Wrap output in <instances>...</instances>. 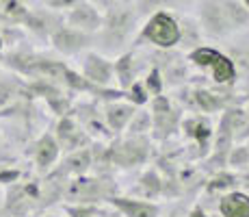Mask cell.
Instances as JSON below:
<instances>
[{
  "label": "cell",
  "mask_w": 249,
  "mask_h": 217,
  "mask_svg": "<svg viewBox=\"0 0 249 217\" xmlns=\"http://www.w3.org/2000/svg\"><path fill=\"white\" fill-rule=\"evenodd\" d=\"M139 20L141 18L132 7V2L113 4L104 9L102 26L93 35V41H98L104 52H122L130 43V39H135Z\"/></svg>",
  "instance_id": "cell-1"
},
{
  "label": "cell",
  "mask_w": 249,
  "mask_h": 217,
  "mask_svg": "<svg viewBox=\"0 0 249 217\" xmlns=\"http://www.w3.org/2000/svg\"><path fill=\"white\" fill-rule=\"evenodd\" d=\"M139 41H147L154 48H176L180 41V24L174 11H156L145 18L139 31Z\"/></svg>",
  "instance_id": "cell-2"
},
{
  "label": "cell",
  "mask_w": 249,
  "mask_h": 217,
  "mask_svg": "<svg viewBox=\"0 0 249 217\" xmlns=\"http://www.w3.org/2000/svg\"><path fill=\"white\" fill-rule=\"evenodd\" d=\"M193 7H195V20L202 28L204 37L226 39V37L234 35L221 0H195Z\"/></svg>",
  "instance_id": "cell-3"
},
{
  "label": "cell",
  "mask_w": 249,
  "mask_h": 217,
  "mask_svg": "<svg viewBox=\"0 0 249 217\" xmlns=\"http://www.w3.org/2000/svg\"><path fill=\"white\" fill-rule=\"evenodd\" d=\"M150 161V139L145 135H128L108 148V163L115 167H137Z\"/></svg>",
  "instance_id": "cell-4"
},
{
  "label": "cell",
  "mask_w": 249,
  "mask_h": 217,
  "mask_svg": "<svg viewBox=\"0 0 249 217\" xmlns=\"http://www.w3.org/2000/svg\"><path fill=\"white\" fill-rule=\"evenodd\" d=\"M152 59H154V65L159 67L165 87L176 89V87L186 85V80L191 79L186 57L176 48H156L152 52Z\"/></svg>",
  "instance_id": "cell-5"
},
{
  "label": "cell",
  "mask_w": 249,
  "mask_h": 217,
  "mask_svg": "<svg viewBox=\"0 0 249 217\" xmlns=\"http://www.w3.org/2000/svg\"><path fill=\"white\" fill-rule=\"evenodd\" d=\"M65 22L70 26L78 28L83 33H89V35H95L102 26V11H100L98 4L89 2V0H78L76 4L65 11Z\"/></svg>",
  "instance_id": "cell-6"
},
{
  "label": "cell",
  "mask_w": 249,
  "mask_h": 217,
  "mask_svg": "<svg viewBox=\"0 0 249 217\" xmlns=\"http://www.w3.org/2000/svg\"><path fill=\"white\" fill-rule=\"evenodd\" d=\"M50 43L54 50L63 52V55H78V52L87 50L91 43H93V35L78 31V28L70 26V24H65V26L61 24L50 35Z\"/></svg>",
  "instance_id": "cell-7"
},
{
  "label": "cell",
  "mask_w": 249,
  "mask_h": 217,
  "mask_svg": "<svg viewBox=\"0 0 249 217\" xmlns=\"http://www.w3.org/2000/svg\"><path fill=\"white\" fill-rule=\"evenodd\" d=\"M63 196L68 197L70 202L87 204V202H93V200H98V197L107 196V182H102L100 178H87L83 174V176L68 182V187L63 189Z\"/></svg>",
  "instance_id": "cell-8"
},
{
  "label": "cell",
  "mask_w": 249,
  "mask_h": 217,
  "mask_svg": "<svg viewBox=\"0 0 249 217\" xmlns=\"http://www.w3.org/2000/svg\"><path fill=\"white\" fill-rule=\"evenodd\" d=\"M219 128L228 130L232 135L234 143H245L249 139V109L243 107H228L221 111Z\"/></svg>",
  "instance_id": "cell-9"
},
{
  "label": "cell",
  "mask_w": 249,
  "mask_h": 217,
  "mask_svg": "<svg viewBox=\"0 0 249 217\" xmlns=\"http://www.w3.org/2000/svg\"><path fill=\"white\" fill-rule=\"evenodd\" d=\"M83 76L87 80H91L93 85L98 87H107L113 80L115 70L113 63L100 52H85L83 55Z\"/></svg>",
  "instance_id": "cell-10"
},
{
  "label": "cell",
  "mask_w": 249,
  "mask_h": 217,
  "mask_svg": "<svg viewBox=\"0 0 249 217\" xmlns=\"http://www.w3.org/2000/svg\"><path fill=\"white\" fill-rule=\"evenodd\" d=\"M230 104V96L208 87H191V111L219 113Z\"/></svg>",
  "instance_id": "cell-11"
},
{
  "label": "cell",
  "mask_w": 249,
  "mask_h": 217,
  "mask_svg": "<svg viewBox=\"0 0 249 217\" xmlns=\"http://www.w3.org/2000/svg\"><path fill=\"white\" fill-rule=\"evenodd\" d=\"M182 130L189 139H193L195 146L199 148V157L206 158V154L210 152V137H213V126H210L208 118H202V115H191V118L182 119Z\"/></svg>",
  "instance_id": "cell-12"
},
{
  "label": "cell",
  "mask_w": 249,
  "mask_h": 217,
  "mask_svg": "<svg viewBox=\"0 0 249 217\" xmlns=\"http://www.w3.org/2000/svg\"><path fill=\"white\" fill-rule=\"evenodd\" d=\"M22 24L35 35L50 39L54 28L61 26V18H56V11H52V9H28Z\"/></svg>",
  "instance_id": "cell-13"
},
{
  "label": "cell",
  "mask_w": 249,
  "mask_h": 217,
  "mask_svg": "<svg viewBox=\"0 0 249 217\" xmlns=\"http://www.w3.org/2000/svg\"><path fill=\"white\" fill-rule=\"evenodd\" d=\"M108 204H111L115 211H119L124 217H159L160 215V206L156 204V202L111 196L108 197Z\"/></svg>",
  "instance_id": "cell-14"
},
{
  "label": "cell",
  "mask_w": 249,
  "mask_h": 217,
  "mask_svg": "<svg viewBox=\"0 0 249 217\" xmlns=\"http://www.w3.org/2000/svg\"><path fill=\"white\" fill-rule=\"evenodd\" d=\"M180 124H182V118L178 109L169 107V109L152 111V130H154L156 139H169L180 128Z\"/></svg>",
  "instance_id": "cell-15"
},
{
  "label": "cell",
  "mask_w": 249,
  "mask_h": 217,
  "mask_svg": "<svg viewBox=\"0 0 249 217\" xmlns=\"http://www.w3.org/2000/svg\"><path fill=\"white\" fill-rule=\"evenodd\" d=\"M137 111V107L132 102H119V100H113L104 107V122L107 126L113 130V133H122L124 128L128 126L132 113Z\"/></svg>",
  "instance_id": "cell-16"
},
{
  "label": "cell",
  "mask_w": 249,
  "mask_h": 217,
  "mask_svg": "<svg viewBox=\"0 0 249 217\" xmlns=\"http://www.w3.org/2000/svg\"><path fill=\"white\" fill-rule=\"evenodd\" d=\"M221 217H249V196L245 191H228V194L219 196L217 204Z\"/></svg>",
  "instance_id": "cell-17"
},
{
  "label": "cell",
  "mask_w": 249,
  "mask_h": 217,
  "mask_svg": "<svg viewBox=\"0 0 249 217\" xmlns=\"http://www.w3.org/2000/svg\"><path fill=\"white\" fill-rule=\"evenodd\" d=\"M56 139H59V146H63L65 150H80V146H85L89 141L87 135L68 115H63V119L56 126Z\"/></svg>",
  "instance_id": "cell-18"
},
{
  "label": "cell",
  "mask_w": 249,
  "mask_h": 217,
  "mask_svg": "<svg viewBox=\"0 0 249 217\" xmlns=\"http://www.w3.org/2000/svg\"><path fill=\"white\" fill-rule=\"evenodd\" d=\"M178 24H180V41H178V46L182 48V50L191 52V50H195L197 46H202L204 33H202V28H199V24H197V20H195L193 16H180Z\"/></svg>",
  "instance_id": "cell-19"
},
{
  "label": "cell",
  "mask_w": 249,
  "mask_h": 217,
  "mask_svg": "<svg viewBox=\"0 0 249 217\" xmlns=\"http://www.w3.org/2000/svg\"><path fill=\"white\" fill-rule=\"evenodd\" d=\"M206 67L210 70L213 80L217 85H232L234 80H236V70H234L232 59L221 50H217V55L213 57V61H210Z\"/></svg>",
  "instance_id": "cell-20"
},
{
  "label": "cell",
  "mask_w": 249,
  "mask_h": 217,
  "mask_svg": "<svg viewBox=\"0 0 249 217\" xmlns=\"http://www.w3.org/2000/svg\"><path fill=\"white\" fill-rule=\"evenodd\" d=\"M226 16L232 26V33L249 31V9L243 4V0H221Z\"/></svg>",
  "instance_id": "cell-21"
},
{
  "label": "cell",
  "mask_w": 249,
  "mask_h": 217,
  "mask_svg": "<svg viewBox=\"0 0 249 217\" xmlns=\"http://www.w3.org/2000/svg\"><path fill=\"white\" fill-rule=\"evenodd\" d=\"M226 55L232 59L236 76H241V80H249V39H241L238 43H228Z\"/></svg>",
  "instance_id": "cell-22"
},
{
  "label": "cell",
  "mask_w": 249,
  "mask_h": 217,
  "mask_svg": "<svg viewBox=\"0 0 249 217\" xmlns=\"http://www.w3.org/2000/svg\"><path fill=\"white\" fill-rule=\"evenodd\" d=\"M59 150H61L59 141H56L52 135H44L35 146V163L41 170H48V167L59 158Z\"/></svg>",
  "instance_id": "cell-23"
},
{
  "label": "cell",
  "mask_w": 249,
  "mask_h": 217,
  "mask_svg": "<svg viewBox=\"0 0 249 217\" xmlns=\"http://www.w3.org/2000/svg\"><path fill=\"white\" fill-rule=\"evenodd\" d=\"M236 187H238V176L223 167V170L213 172V178L206 182V194L208 196H223V194H228V191H234Z\"/></svg>",
  "instance_id": "cell-24"
},
{
  "label": "cell",
  "mask_w": 249,
  "mask_h": 217,
  "mask_svg": "<svg viewBox=\"0 0 249 217\" xmlns=\"http://www.w3.org/2000/svg\"><path fill=\"white\" fill-rule=\"evenodd\" d=\"M113 70L119 85H122V91H126L128 87L135 83V55L132 52H122L117 57V61H115Z\"/></svg>",
  "instance_id": "cell-25"
},
{
  "label": "cell",
  "mask_w": 249,
  "mask_h": 217,
  "mask_svg": "<svg viewBox=\"0 0 249 217\" xmlns=\"http://www.w3.org/2000/svg\"><path fill=\"white\" fill-rule=\"evenodd\" d=\"M135 191H137L139 196L145 197V200H154V197H159L160 191H162V178H160V174L156 172V170H145V172L141 174V178H139Z\"/></svg>",
  "instance_id": "cell-26"
},
{
  "label": "cell",
  "mask_w": 249,
  "mask_h": 217,
  "mask_svg": "<svg viewBox=\"0 0 249 217\" xmlns=\"http://www.w3.org/2000/svg\"><path fill=\"white\" fill-rule=\"evenodd\" d=\"M91 167V150L89 148H83V150H74L65 158L63 167H61V174H74V176H83Z\"/></svg>",
  "instance_id": "cell-27"
},
{
  "label": "cell",
  "mask_w": 249,
  "mask_h": 217,
  "mask_svg": "<svg viewBox=\"0 0 249 217\" xmlns=\"http://www.w3.org/2000/svg\"><path fill=\"white\" fill-rule=\"evenodd\" d=\"M139 18H147L156 11H180L178 0H132Z\"/></svg>",
  "instance_id": "cell-28"
},
{
  "label": "cell",
  "mask_w": 249,
  "mask_h": 217,
  "mask_svg": "<svg viewBox=\"0 0 249 217\" xmlns=\"http://www.w3.org/2000/svg\"><path fill=\"white\" fill-rule=\"evenodd\" d=\"M128 135H147L152 130V113L147 109H139L128 122Z\"/></svg>",
  "instance_id": "cell-29"
},
{
  "label": "cell",
  "mask_w": 249,
  "mask_h": 217,
  "mask_svg": "<svg viewBox=\"0 0 249 217\" xmlns=\"http://www.w3.org/2000/svg\"><path fill=\"white\" fill-rule=\"evenodd\" d=\"M228 165L234 167V170L243 172L249 167V150H247V143H232L228 152Z\"/></svg>",
  "instance_id": "cell-30"
},
{
  "label": "cell",
  "mask_w": 249,
  "mask_h": 217,
  "mask_svg": "<svg viewBox=\"0 0 249 217\" xmlns=\"http://www.w3.org/2000/svg\"><path fill=\"white\" fill-rule=\"evenodd\" d=\"M20 91V80L16 76H0V107L9 104Z\"/></svg>",
  "instance_id": "cell-31"
},
{
  "label": "cell",
  "mask_w": 249,
  "mask_h": 217,
  "mask_svg": "<svg viewBox=\"0 0 249 217\" xmlns=\"http://www.w3.org/2000/svg\"><path fill=\"white\" fill-rule=\"evenodd\" d=\"M143 85H145V89H147V94H150V96L162 94L165 83H162V76H160V72H159V67H156V65H152L150 74H147V79L143 80Z\"/></svg>",
  "instance_id": "cell-32"
},
{
  "label": "cell",
  "mask_w": 249,
  "mask_h": 217,
  "mask_svg": "<svg viewBox=\"0 0 249 217\" xmlns=\"http://www.w3.org/2000/svg\"><path fill=\"white\" fill-rule=\"evenodd\" d=\"M128 94L130 96H126V98H130V102L135 104H139V107H141V104H145L147 100H150V94H147V89H145V85H143V80H135V83H132L130 87H128Z\"/></svg>",
  "instance_id": "cell-33"
},
{
  "label": "cell",
  "mask_w": 249,
  "mask_h": 217,
  "mask_svg": "<svg viewBox=\"0 0 249 217\" xmlns=\"http://www.w3.org/2000/svg\"><path fill=\"white\" fill-rule=\"evenodd\" d=\"M41 2L46 4V9H52V11H68L78 0H41Z\"/></svg>",
  "instance_id": "cell-34"
},
{
  "label": "cell",
  "mask_w": 249,
  "mask_h": 217,
  "mask_svg": "<svg viewBox=\"0 0 249 217\" xmlns=\"http://www.w3.org/2000/svg\"><path fill=\"white\" fill-rule=\"evenodd\" d=\"M68 213L70 217H95V209L89 204H80V206H70Z\"/></svg>",
  "instance_id": "cell-35"
},
{
  "label": "cell",
  "mask_w": 249,
  "mask_h": 217,
  "mask_svg": "<svg viewBox=\"0 0 249 217\" xmlns=\"http://www.w3.org/2000/svg\"><path fill=\"white\" fill-rule=\"evenodd\" d=\"M124 2H132V0H93V4H98L100 9H108L113 4H124Z\"/></svg>",
  "instance_id": "cell-36"
},
{
  "label": "cell",
  "mask_w": 249,
  "mask_h": 217,
  "mask_svg": "<svg viewBox=\"0 0 249 217\" xmlns=\"http://www.w3.org/2000/svg\"><path fill=\"white\" fill-rule=\"evenodd\" d=\"M238 185H241L243 191L249 196V167H247V170H243V174L238 176Z\"/></svg>",
  "instance_id": "cell-37"
},
{
  "label": "cell",
  "mask_w": 249,
  "mask_h": 217,
  "mask_svg": "<svg viewBox=\"0 0 249 217\" xmlns=\"http://www.w3.org/2000/svg\"><path fill=\"white\" fill-rule=\"evenodd\" d=\"M189 217H208V215H206V211L202 209V206H195V209L189 213Z\"/></svg>",
  "instance_id": "cell-38"
},
{
  "label": "cell",
  "mask_w": 249,
  "mask_h": 217,
  "mask_svg": "<svg viewBox=\"0 0 249 217\" xmlns=\"http://www.w3.org/2000/svg\"><path fill=\"white\" fill-rule=\"evenodd\" d=\"M178 4H180V11H184V9L193 7V4H195V0H178Z\"/></svg>",
  "instance_id": "cell-39"
},
{
  "label": "cell",
  "mask_w": 249,
  "mask_h": 217,
  "mask_svg": "<svg viewBox=\"0 0 249 217\" xmlns=\"http://www.w3.org/2000/svg\"><path fill=\"white\" fill-rule=\"evenodd\" d=\"M2 46H4V41H2V35H0V52H2Z\"/></svg>",
  "instance_id": "cell-40"
},
{
  "label": "cell",
  "mask_w": 249,
  "mask_h": 217,
  "mask_svg": "<svg viewBox=\"0 0 249 217\" xmlns=\"http://www.w3.org/2000/svg\"><path fill=\"white\" fill-rule=\"evenodd\" d=\"M243 4H245V7L249 9V0H243Z\"/></svg>",
  "instance_id": "cell-41"
},
{
  "label": "cell",
  "mask_w": 249,
  "mask_h": 217,
  "mask_svg": "<svg viewBox=\"0 0 249 217\" xmlns=\"http://www.w3.org/2000/svg\"><path fill=\"white\" fill-rule=\"evenodd\" d=\"M245 143H247V150H249V139H247V141H245Z\"/></svg>",
  "instance_id": "cell-42"
}]
</instances>
